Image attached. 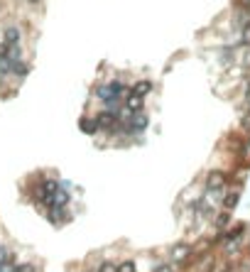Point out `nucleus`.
I'll return each mask as SVG.
<instances>
[{
	"mask_svg": "<svg viewBox=\"0 0 250 272\" xmlns=\"http://www.w3.org/2000/svg\"><path fill=\"white\" fill-rule=\"evenodd\" d=\"M243 101H245V106L250 108V79H248V83H245V91H243Z\"/></svg>",
	"mask_w": 250,
	"mask_h": 272,
	"instance_id": "obj_23",
	"label": "nucleus"
},
{
	"mask_svg": "<svg viewBox=\"0 0 250 272\" xmlns=\"http://www.w3.org/2000/svg\"><path fill=\"white\" fill-rule=\"evenodd\" d=\"M226 174L223 172H209V177H206V189L209 192H221L223 186H226Z\"/></svg>",
	"mask_w": 250,
	"mask_h": 272,
	"instance_id": "obj_6",
	"label": "nucleus"
},
{
	"mask_svg": "<svg viewBox=\"0 0 250 272\" xmlns=\"http://www.w3.org/2000/svg\"><path fill=\"white\" fill-rule=\"evenodd\" d=\"M59 186H61V181H57V179H42L39 184H37V192H34V201H37V204H47V206H49Z\"/></svg>",
	"mask_w": 250,
	"mask_h": 272,
	"instance_id": "obj_2",
	"label": "nucleus"
},
{
	"mask_svg": "<svg viewBox=\"0 0 250 272\" xmlns=\"http://www.w3.org/2000/svg\"><path fill=\"white\" fill-rule=\"evenodd\" d=\"M172 262L174 265H189V258L194 255V248L189 243H177L174 248H172Z\"/></svg>",
	"mask_w": 250,
	"mask_h": 272,
	"instance_id": "obj_3",
	"label": "nucleus"
},
{
	"mask_svg": "<svg viewBox=\"0 0 250 272\" xmlns=\"http://www.w3.org/2000/svg\"><path fill=\"white\" fill-rule=\"evenodd\" d=\"M12 260V255H10V250L5 248V245H0V267L3 265H8V262Z\"/></svg>",
	"mask_w": 250,
	"mask_h": 272,
	"instance_id": "obj_18",
	"label": "nucleus"
},
{
	"mask_svg": "<svg viewBox=\"0 0 250 272\" xmlns=\"http://www.w3.org/2000/svg\"><path fill=\"white\" fill-rule=\"evenodd\" d=\"M142 106H145V103H142V96H137L135 91H130L128 98H125V108H128L130 113H137V111H142Z\"/></svg>",
	"mask_w": 250,
	"mask_h": 272,
	"instance_id": "obj_9",
	"label": "nucleus"
},
{
	"mask_svg": "<svg viewBox=\"0 0 250 272\" xmlns=\"http://www.w3.org/2000/svg\"><path fill=\"white\" fill-rule=\"evenodd\" d=\"M152 272H174V265H170V262H162V265H155V267H152Z\"/></svg>",
	"mask_w": 250,
	"mask_h": 272,
	"instance_id": "obj_20",
	"label": "nucleus"
},
{
	"mask_svg": "<svg viewBox=\"0 0 250 272\" xmlns=\"http://www.w3.org/2000/svg\"><path fill=\"white\" fill-rule=\"evenodd\" d=\"M128 91L123 81H108V83H101V86H96V98H101L103 103L106 101H120L123 98V93Z\"/></svg>",
	"mask_w": 250,
	"mask_h": 272,
	"instance_id": "obj_1",
	"label": "nucleus"
},
{
	"mask_svg": "<svg viewBox=\"0 0 250 272\" xmlns=\"http://www.w3.org/2000/svg\"><path fill=\"white\" fill-rule=\"evenodd\" d=\"M27 74H30V64L23 61V59H17V61H15V69H12V76H15V79H25Z\"/></svg>",
	"mask_w": 250,
	"mask_h": 272,
	"instance_id": "obj_13",
	"label": "nucleus"
},
{
	"mask_svg": "<svg viewBox=\"0 0 250 272\" xmlns=\"http://www.w3.org/2000/svg\"><path fill=\"white\" fill-rule=\"evenodd\" d=\"M98 272H118V265H115V262H111V260H106V262H101Z\"/></svg>",
	"mask_w": 250,
	"mask_h": 272,
	"instance_id": "obj_19",
	"label": "nucleus"
},
{
	"mask_svg": "<svg viewBox=\"0 0 250 272\" xmlns=\"http://www.w3.org/2000/svg\"><path fill=\"white\" fill-rule=\"evenodd\" d=\"M243 130L250 135V113L248 115H243Z\"/></svg>",
	"mask_w": 250,
	"mask_h": 272,
	"instance_id": "obj_24",
	"label": "nucleus"
},
{
	"mask_svg": "<svg viewBox=\"0 0 250 272\" xmlns=\"http://www.w3.org/2000/svg\"><path fill=\"white\" fill-rule=\"evenodd\" d=\"M47 218H49V223H54V226H59V223H64L69 218L67 208H59V206H49V211H47Z\"/></svg>",
	"mask_w": 250,
	"mask_h": 272,
	"instance_id": "obj_8",
	"label": "nucleus"
},
{
	"mask_svg": "<svg viewBox=\"0 0 250 272\" xmlns=\"http://www.w3.org/2000/svg\"><path fill=\"white\" fill-rule=\"evenodd\" d=\"M236 5H238V8H243V10H248V12H250V0H236Z\"/></svg>",
	"mask_w": 250,
	"mask_h": 272,
	"instance_id": "obj_25",
	"label": "nucleus"
},
{
	"mask_svg": "<svg viewBox=\"0 0 250 272\" xmlns=\"http://www.w3.org/2000/svg\"><path fill=\"white\" fill-rule=\"evenodd\" d=\"M228 223H231V211H228V208H226L223 214H218V216H216V221H214V226H216V228H226Z\"/></svg>",
	"mask_w": 250,
	"mask_h": 272,
	"instance_id": "obj_15",
	"label": "nucleus"
},
{
	"mask_svg": "<svg viewBox=\"0 0 250 272\" xmlns=\"http://www.w3.org/2000/svg\"><path fill=\"white\" fill-rule=\"evenodd\" d=\"M240 64L245 69H250V47H245V52H243V57H240Z\"/></svg>",
	"mask_w": 250,
	"mask_h": 272,
	"instance_id": "obj_22",
	"label": "nucleus"
},
{
	"mask_svg": "<svg viewBox=\"0 0 250 272\" xmlns=\"http://www.w3.org/2000/svg\"><path fill=\"white\" fill-rule=\"evenodd\" d=\"M118 272H137L135 260H123V262H118Z\"/></svg>",
	"mask_w": 250,
	"mask_h": 272,
	"instance_id": "obj_17",
	"label": "nucleus"
},
{
	"mask_svg": "<svg viewBox=\"0 0 250 272\" xmlns=\"http://www.w3.org/2000/svg\"><path fill=\"white\" fill-rule=\"evenodd\" d=\"M240 45L243 47H250V20L243 27H240Z\"/></svg>",
	"mask_w": 250,
	"mask_h": 272,
	"instance_id": "obj_16",
	"label": "nucleus"
},
{
	"mask_svg": "<svg viewBox=\"0 0 250 272\" xmlns=\"http://www.w3.org/2000/svg\"><path fill=\"white\" fill-rule=\"evenodd\" d=\"M152 89H155V83H152V81H148V79H142V81H135L130 91H135L137 96H142V98H145L148 93H152Z\"/></svg>",
	"mask_w": 250,
	"mask_h": 272,
	"instance_id": "obj_12",
	"label": "nucleus"
},
{
	"mask_svg": "<svg viewBox=\"0 0 250 272\" xmlns=\"http://www.w3.org/2000/svg\"><path fill=\"white\" fill-rule=\"evenodd\" d=\"M3 42H8V45H20V42H23V30H20L17 25L5 27V32H3Z\"/></svg>",
	"mask_w": 250,
	"mask_h": 272,
	"instance_id": "obj_7",
	"label": "nucleus"
},
{
	"mask_svg": "<svg viewBox=\"0 0 250 272\" xmlns=\"http://www.w3.org/2000/svg\"><path fill=\"white\" fill-rule=\"evenodd\" d=\"M96 120H98V128L101 130H118V125H120V118H118V113H113V111H103V113L96 115Z\"/></svg>",
	"mask_w": 250,
	"mask_h": 272,
	"instance_id": "obj_4",
	"label": "nucleus"
},
{
	"mask_svg": "<svg viewBox=\"0 0 250 272\" xmlns=\"http://www.w3.org/2000/svg\"><path fill=\"white\" fill-rule=\"evenodd\" d=\"M148 115L142 113V111H137V113H133V118H130V120H128V128H125V130H128V133H142V130H145V128H148Z\"/></svg>",
	"mask_w": 250,
	"mask_h": 272,
	"instance_id": "obj_5",
	"label": "nucleus"
},
{
	"mask_svg": "<svg viewBox=\"0 0 250 272\" xmlns=\"http://www.w3.org/2000/svg\"><path fill=\"white\" fill-rule=\"evenodd\" d=\"M30 3H39V0H30Z\"/></svg>",
	"mask_w": 250,
	"mask_h": 272,
	"instance_id": "obj_26",
	"label": "nucleus"
},
{
	"mask_svg": "<svg viewBox=\"0 0 250 272\" xmlns=\"http://www.w3.org/2000/svg\"><path fill=\"white\" fill-rule=\"evenodd\" d=\"M12 69H15V59L8 54V57H0V79H8L12 76Z\"/></svg>",
	"mask_w": 250,
	"mask_h": 272,
	"instance_id": "obj_11",
	"label": "nucleus"
},
{
	"mask_svg": "<svg viewBox=\"0 0 250 272\" xmlns=\"http://www.w3.org/2000/svg\"><path fill=\"white\" fill-rule=\"evenodd\" d=\"M15 272H34V265H30V262H20V265H15Z\"/></svg>",
	"mask_w": 250,
	"mask_h": 272,
	"instance_id": "obj_21",
	"label": "nucleus"
},
{
	"mask_svg": "<svg viewBox=\"0 0 250 272\" xmlns=\"http://www.w3.org/2000/svg\"><path fill=\"white\" fill-rule=\"evenodd\" d=\"M238 201H240V194H238V192H233V194H228L226 199H223V206H226L228 211H236Z\"/></svg>",
	"mask_w": 250,
	"mask_h": 272,
	"instance_id": "obj_14",
	"label": "nucleus"
},
{
	"mask_svg": "<svg viewBox=\"0 0 250 272\" xmlns=\"http://www.w3.org/2000/svg\"><path fill=\"white\" fill-rule=\"evenodd\" d=\"M79 128H81V133H86V135H96V133L101 130V128H98V120H96V118H86V115L79 120Z\"/></svg>",
	"mask_w": 250,
	"mask_h": 272,
	"instance_id": "obj_10",
	"label": "nucleus"
}]
</instances>
